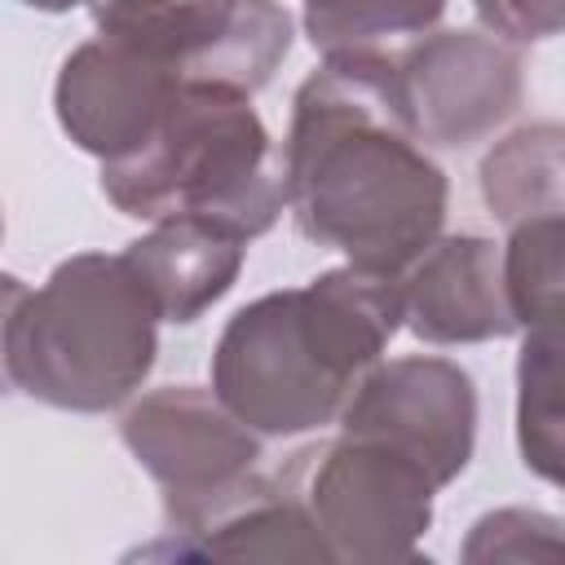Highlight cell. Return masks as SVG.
<instances>
[{"instance_id":"21","label":"cell","mask_w":565,"mask_h":565,"mask_svg":"<svg viewBox=\"0 0 565 565\" xmlns=\"http://www.w3.org/2000/svg\"><path fill=\"white\" fill-rule=\"evenodd\" d=\"M26 9H44V13H66V9H97V4H110V0H18Z\"/></svg>"},{"instance_id":"6","label":"cell","mask_w":565,"mask_h":565,"mask_svg":"<svg viewBox=\"0 0 565 565\" xmlns=\"http://www.w3.org/2000/svg\"><path fill=\"white\" fill-rule=\"evenodd\" d=\"M119 437L163 494L168 539L203 530L265 477L260 433H252L212 388L199 384L141 393L124 411Z\"/></svg>"},{"instance_id":"2","label":"cell","mask_w":565,"mask_h":565,"mask_svg":"<svg viewBox=\"0 0 565 565\" xmlns=\"http://www.w3.org/2000/svg\"><path fill=\"white\" fill-rule=\"evenodd\" d=\"M402 327L397 278L358 265L243 305L212 349V393L260 437L340 419L358 380Z\"/></svg>"},{"instance_id":"16","label":"cell","mask_w":565,"mask_h":565,"mask_svg":"<svg viewBox=\"0 0 565 565\" xmlns=\"http://www.w3.org/2000/svg\"><path fill=\"white\" fill-rule=\"evenodd\" d=\"M561 335L556 327L525 331L516 362V437L521 459L543 481H561Z\"/></svg>"},{"instance_id":"19","label":"cell","mask_w":565,"mask_h":565,"mask_svg":"<svg viewBox=\"0 0 565 565\" xmlns=\"http://www.w3.org/2000/svg\"><path fill=\"white\" fill-rule=\"evenodd\" d=\"M490 35L508 44L552 40L561 31V0H472Z\"/></svg>"},{"instance_id":"18","label":"cell","mask_w":565,"mask_h":565,"mask_svg":"<svg viewBox=\"0 0 565 565\" xmlns=\"http://www.w3.org/2000/svg\"><path fill=\"white\" fill-rule=\"evenodd\" d=\"M561 521L530 512V508H499L481 516L463 543V561H530V556H556V543H534V534H556Z\"/></svg>"},{"instance_id":"20","label":"cell","mask_w":565,"mask_h":565,"mask_svg":"<svg viewBox=\"0 0 565 565\" xmlns=\"http://www.w3.org/2000/svg\"><path fill=\"white\" fill-rule=\"evenodd\" d=\"M31 287L18 278V274H4L0 269V397L13 393V380H9V327H13V313L22 305Z\"/></svg>"},{"instance_id":"7","label":"cell","mask_w":565,"mask_h":565,"mask_svg":"<svg viewBox=\"0 0 565 565\" xmlns=\"http://www.w3.org/2000/svg\"><path fill=\"white\" fill-rule=\"evenodd\" d=\"M97 35L159 62L177 79L260 93L291 49L278 0H110L93 9Z\"/></svg>"},{"instance_id":"13","label":"cell","mask_w":565,"mask_h":565,"mask_svg":"<svg viewBox=\"0 0 565 565\" xmlns=\"http://www.w3.org/2000/svg\"><path fill=\"white\" fill-rule=\"evenodd\" d=\"M150 556H221V561H327L318 530L305 508L265 472L243 499L185 539H163L146 547Z\"/></svg>"},{"instance_id":"11","label":"cell","mask_w":565,"mask_h":565,"mask_svg":"<svg viewBox=\"0 0 565 565\" xmlns=\"http://www.w3.org/2000/svg\"><path fill=\"white\" fill-rule=\"evenodd\" d=\"M397 296L402 327L424 344H477L516 331L499 247L477 234H437L397 274Z\"/></svg>"},{"instance_id":"9","label":"cell","mask_w":565,"mask_h":565,"mask_svg":"<svg viewBox=\"0 0 565 565\" xmlns=\"http://www.w3.org/2000/svg\"><path fill=\"white\" fill-rule=\"evenodd\" d=\"M393 71L415 137L441 150L494 137L525 97L521 53L490 31H424L393 49Z\"/></svg>"},{"instance_id":"5","label":"cell","mask_w":565,"mask_h":565,"mask_svg":"<svg viewBox=\"0 0 565 565\" xmlns=\"http://www.w3.org/2000/svg\"><path fill=\"white\" fill-rule=\"evenodd\" d=\"M274 481L305 508L331 565L411 561L433 525L437 486L371 437H327L300 446Z\"/></svg>"},{"instance_id":"15","label":"cell","mask_w":565,"mask_h":565,"mask_svg":"<svg viewBox=\"0 0 565 565\" xmlns=\"http://www.w3.org/2000/svg\"><path fill=\"white\" fill-rule=\"evenodd\" d=\"M305 35L322 57L397 49L433 31L450 0H300Z\"/></svg>"},{"instance_id":"12","label":"cell","mask_w":565,"mask_h":565,"mask_svg":"<svg viewBox=\"0 0 565 565\" xmlns=\"http://www.w3.org/2000/svg\"><path fill=\"white\" fill-rule=\"evenodd\" d=\"M128 265L146 282L159 322H199L238 278L247 260V238L199 216L150 221V234L128 243Z\"/></svg>"},{"instance_id":"4","label":"cell","mask_w":565,"mask_h":565,"mask_svg":"<svg viewBox=\"0 0 565 565\" xmlns=\"http://www.w3.org/2000/svg\"><path fill=\"white\" fill-rule=\"evenodd\" d=\"M159 353V309L128 256H66L26 291L9 327V380L57 411L102 415L146 384Z\"/></svg>"},{"instance_id":"10","label":"cell","mask_w":565,"mask_h":565,"mask_svg":"<svg viewBox=\"0 0 565 565\" xmlns=\"http://www.w3.org/2000/svg\"><path fill=\"white\" fill-rule=\"evenodd\" d=\"M181 84L185 79H177L159 62L106 35H93L88 44L66 53L53 84V110L62 132L84 154H93L97 163H115L154 132Z\"/></svg>"},{"instance_id":"8","label":"cell","mask_w":565,"mask_h":565,"mask_svg":"<svg viewBox=\"0 0 565 565\" xmlns=\"http://www.w3.org/2000/svg\"><path fill=\"white\" fill-rule=\"evenodd\" d=\"M340 433L371 437L411 459L437 490L450 486L477 446V388L472 375L433 353L375 362L340 411Z\"/></svg>"},{"instance_id":"1","label":"cell","mask_w":565,"mask_h":565,"mask_svg":"<svg viewBox=\"0 0 565 565\" xmlns=\"http://www.w3.org/2000/svg\"><path fill=\"white\" fill-rule=\"evenodd\" d=\"M296 230L397 278L446 225L450 185L411 128L393 49L335 53L296 88L282 141Z\"/></svg>"},{"instance_id":"14","label":"cell","mask_w":565,"mask_h":565,"mask_svg":"<svg viewBox=\"0 0 565 565\" xmlns=\"http://www.w3.org/2000/svg\"><path fill=\"white\" fill-rule=\"evenodd\" d=\"M561 128L525 124L481 163V199L512 230L534 216H561Z\"/></svg>"},{"instance_id":"22","label":"cell","mask_w":565,"mask_h":565,"mask_svg":"<svg viewBox=\"0 0 565 565\" xmlns=\"http://www.w3.org/2000/svg\"><path fill=\"white\" fill-rule=\"evenodd\" d=\"M0 238H4V212H0Z\"/></svg>"},{"instance_id":"17","label":"cell","mask_w":565,"mask_h":565,"mask_svg":"<svg viewBox=\"0 0 565 565\" xmlns=\"http://www.w3.org/2000/svg\"><path fill=\"white\" fill-rule=\"evenodd\" d=\"M561 243H565L561 216H534L512 225L508 243L499 247L508 309L521 331L556 327L561 318Z\"/></svg>"},{"instance_id":"3","label":"cell","mask_w":565,"mask_h":565,"mask_svg":"<svg viewBox=\"0 0 565 565\" xmlns=\"http://www.w3.org/2000/svg\"><path fill=\"white\" fill-rule=\"evenodd\" d=\"M102 194L137 221L199 216L256 238L287 207L282 150L247 93L185 79L154 132L132 154L102 163Z\"/></svg>"}]
</instances>
